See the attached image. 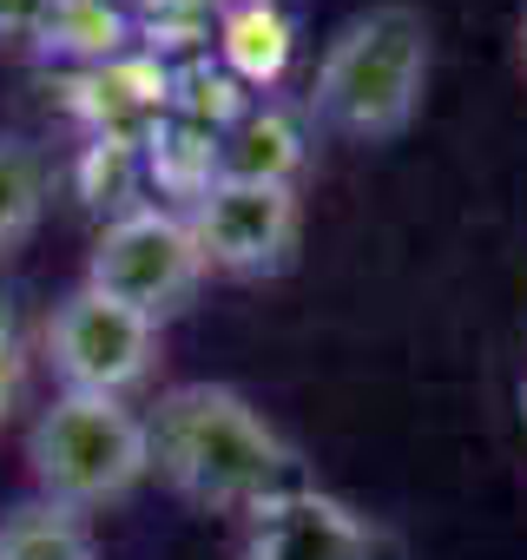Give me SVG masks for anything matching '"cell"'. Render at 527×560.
Returning <instances> with one entry per match:
<instances>
[{"label": "cell", "instance_id": "cell-7", "mask_svg": "<svg viewBox=\"0 0 527 560\" xmlns=\"http://www.w3.org/2000/svg\"><path fill=\"white\" fill-rule=\"evenodd\" d=\"M237 560H376V527L317 488H291L244 521Z\"/></svg>", "mask_w": 527, "mask_h": 560}, {"label": "cell", "instance_id": "cell-2", "mask_svg": "<svg viewBox=\"0 0 527 560\" xmlns=\"http://www.w3.org/2000/svg\"><path fill=\"white\" fill-rule=\"evenodd\" d=\"M435 67V27L409 0H376L350 14L311 80V119L350 145H389L415 126Z\"/></svg>", "mask_w": 527, "mask_h": 560}, {"label": "cell", "instance_id": "cell-9", "mask_svg": "<svg viewBox=\"0 0 527 560\" xmlns=\"http://www.w3.org/2000/svg\"><path fill=\"white\" fill-rule=\"evenodd\" d=\"M126 40H132V27H126L119 0H54L47 21H40V34H34V47L47 60H80V67L119 60Z\"/></svg>", "mask_w": 527, "mask_h": 560}, {"label": "cell", "instance_id": "cell-6", "mask_svg": "<svg viewBox=\"0 0 527 560\" xmlns=\"http://www.w3.org/2000/svg\"><path fill=\"white\" fill-rule=\"evenodd\" d=\"M40 350H47V370H54L60 389H73V396H119L126 402L159 370V324H145L139 311L113 304L93 284H73L54 304V317L40 330Z\"/></svg>", "mask_w": 527, "mask_h": 560}, {"label": "cell", "instance_id": "cell-12", "mask_svg": "<svg viewBox=\"0 0 527 560\" xmlns=\"http://www.w3.org/2000/svg\"><path fill=\"white\" fill-rule=\"evenodd\" d=\"M47 218V159L27 139H0V257H14Z\"/></svg>", "mask_w": 527, "mask_h": 560}, {"label": "cell", "instance_id": "cell-14", "mask_svg": "<svg viewBox=\"0 0 527 560\" xmlns=\"http://www.w3.org/2000/svg\"><path fill=\"white\" fill-rule=\"evenodd\" d=\"M14 396H21V350H14V337H8V330H0V422H8Z\"/></svg>", "mask_w": 527, "mask_h": 560}, {"label": "cell", "instance_id": "cell-15", "mask_svg": "<svg viewBox=\"0 0 527 560\" xmlns=\"http://www.w3.org/2000/svg\"><path fill=\"white\" fill-rule=\"evenodd\" d=\"M514 60H520V73H527V0H520V21H514Z\"/></svg>", "mask_w": 527, "mask_h": 560}, {"label": "cell", "instance_id": "cell-3", "mask_svg": "<svg viewBox=\"0 0 527 560\" xmlns=\"http://www.w3.org/2000/svg\"><path fill=\"white\" fill-rule=\"evenodd\" d=\"M27 475L40 501H60L73 514L126 501L152 475L145 416L119 396H73L60 389L34 429H27Z\"/></svg>", "mask_w": 527, "mask_h": 560}, {"label": "cell", "instance_id": "cell-13", "mask_svg": "<svg viewBox=\"0 0 527 560\" xmlns=\"http://www.w3.org/2000/svg\"><path fill=\"white\" fill-rule=\"evenodd\" d=\"M54 0H0V40H34Z\"/></svg>", "mask_w": 527, "mask_h": 560}, {"label": "cell", "instance_id": "cell-11", "mask_svg": "<svg viewBox=\"0 0 527 560\" xmlns=\"http://www.w3.org/2000/svg\"><path fill=\"white\" fill-rule=\"evenodd\" d=\"M224 60L250 86H271L291 67V21L278 14V0H244L224 14Z\"/></svg>", "mask_w": 527, "mask_h": 560}, {"label": "cell", "instance_id": "cell-10", "mask_svg": "<svg viewBox=\"0 0 527 560\" xmlns=\"http://www.w3.org/2000/svg\"><path fill=\"white\" fill-rule=\"evenodd\" d=\"M0 560H99L86 514L60 501H14L0 514Z\"/></svg>", "mask_w": 527, "mask_h": 560}, {"label": "cell", "instance_id": "cell-5", "mask_svg": "<svg viewBox=\"0 0 527 560\" xmlns=\"http://www.w3.org/2000/svg\"><path fill=\"white\" fill-rule=\"evenodd\" d=\"M185 224L198 237L204 277H231V284H257L278 277L297 257L304 237V198L297 185H244V178H211L191 191Z\"/></svg>", "mask_w": 527, "mask_h": 560}, {"label": "cell", "instance_id": "cell-1", "mask_svg": "<svg viewBox=\"0 0 527 560\" xmlns=\"http://www.w3.org/2000/svg\"><path fill=\"white\" fill-rule=\"evenodd\" d=\"M152 475L198 514L250 521L297 488V448L231 383H172L145 409Z\"/></svg>", "mask_w": 527, "mask_h": 560}, {"label": "cell", "instance_id": "cell-4", "mask_svg": "<svg viewBox=\"0 0 527 560\" xmlns=\"http://www.w3.org/2000/svg\"><path fill=\"white\" fill-rule=\"evenodd\" d=\"M80 284L106 291L113 304L139 311L145 324H172L191 311L198 284H204V257H198V237L185 224V211H165V205H132L119 211L99 237H93V257H86V277Z\"/></svg>", "mask_w": 527, "mask_h": 560}, {"label": "cell", "instance_id": "cell-8", "mask_svg": "<svg viewBox=\"0 0 527 560\" xmlns=\"http://www.w3.org/2000/svg\"><path fill=\"white\" fill-rule=\"evenodd\" d=\"M304 119L278 100H250L218 139H211V178H244V185H297L304 172Z\"/></svg>", "mask_w": 527, "mask_h": 560}]
</instances>
